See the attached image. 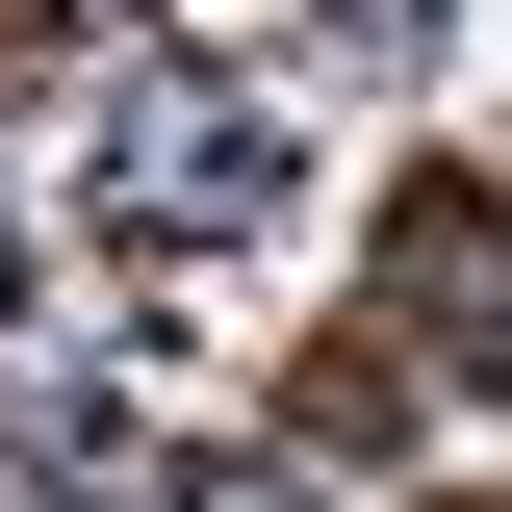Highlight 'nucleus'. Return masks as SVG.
<instances>
[{"instance_id": "f03ea898", "label": "nucleus", "mask_w": 512, "mask_h": 512, "mask_svg": "<svg viewBox=\"0 0 512 512\" xmlns=\"http://www.w3.org/2000/svg\"><path fill=\"white\" fill-rule=\"evenodd\" d=\"M180 512H308V487H282V461H205V487H180Z\"/></svg>"}, {"instance_id": "f257e3e1", "label": "nucleus", "mask_w": 512, "mask_h": 512, "mask_svg": "<svg viewBox=\"0 0 512 512\" xmlns=\"http://www.w3.org/2000/svg\"><path fill=\"white\" fill-rule=\"evenodd\" d=\"M103 205L128 231H256L282 205V103L256 77H103Z\"/></svg>"}]
</instances>
